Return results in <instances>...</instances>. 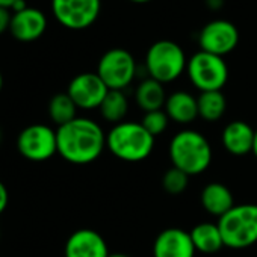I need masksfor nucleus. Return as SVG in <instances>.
I'll list each match as a JSON object with an SVG mask.
<instances>
[{"instance_id": "0eeeda50", "label": "nucleus", "mask_w": 257, "mask_h": 257, "mask_svg": "<svg viewBox=\"0 0 257 257\" xmlns=\"http://www.w3.org/2000/svg\"><path fill=\"white\" fill-rule=\"evenodd\" d=\"M97 74L109 89L122 91L135 79L137 62L131 52L124 49H110L98 61Z\"/></svg>"}, {"instance_id": "a211bd4d", "label": "nucleus", "mask_w": 257, "mask_h": 257, "mask_svg": "<svg viewBox=\"0 0 257 257\" xmlns=\"http://www.w3.org/2000/svg\"><path fill=\"white\" fill-rule=\"evenodd\" d=\"M191 239L197 251L204 254H213L224 246L222 234L219 231L218 224L212 222H201L197 224L191 231Z\"/></svg>"}, {"instance_id": "4be33fe9", "label": "nucleus", "mask_w": 257, "mask_h": 257, "mask_svg": "<svg viewBox=\"0 0 257 257\" xmlns=\"http://www.w3.org/2000/svg\"><path fill=\"white\" fill-rule=\"evenodd\" d=\"M77 106L76 103L71 100V97L67 92H61L52 97L50 103H49V115L50 119L58 125H64L70 121H73L74 118H77Z\"/></svg>"}, {"instance_id": "423d86ee", "label": "nucleus", "mask_w": 257, "mask_h": 257, "mask_svg": "<svg viewBox=\"0 0 257 257\" xmlns=\"http://www.w3.org/2000/svg\"><path fill=\"white\" fill-rule=\"evenodd\" d=\"M186 71L191 83L201 92L221 91L228 79V68L224 58L203 50L191 56Z\"/></svg>"}, {"instance_id": "ddd939ff", "label": "nucleus", "mask_w": 257, "mask_h": 257, "mask_svg": "<svg viewBox=\"0 0 257 257\" xmlns=\"http://www.w3.org/2000/svg\"><path fill=\"white\" fill-rule=\"evenodd\" d=\"M103 236L91 228L76 230L65 243V257H109Z\"/></svg>"}, {"instance_id": "7ed1b4c3", "label": "nucleus", "mask_w": 257, "mask_h": 257, "mask_svg": "<svg viewBox=\"0 0 257 257\" xmlns=\"http://www.w3.org/2000/svg\"><path fill=\"white\" fill-rule=\"evenodd\" d=\"M170 159L173 167L189 177L204 173L212 162V147L207 138L192 128L177 132L170 143Z\"/></svg>"}, {"instance_id": "2eb2a0df", "label": "nucleus", "mask_w": 257, "mask_h": 257, "mask_svg": "<svg viewBox=\"0 0 257 257\" xmlns=\"http://www.w3.org/2000/svg\"><path fill=\"white\" fill-rule=\"evenodd\" d=\"M254 128L240 119L228 122L224 131H222V146L224 149L233 155V156H243L248 153H252V146H254Z\"/></svg>"}, {"instance_id": "6e6552de", "label": "nucleus", "mask_w": 257, "mask_h": 257, "mask_svg": "<svg viewBox=\"0 0 257 257\" xmlns=\"http://www.w3.org/2000/svg\"><path fill=\"white\" fill-rule=\"evenodd\" d=\"M17 150L31 162H46L58 153L56 131L46 124L28 125L17 138Z\"/></svg>"}, {"instance_id": "1a4fd4ad", "label": "nucleus", "mask_w": 257, "mask_h": 257, "mask_svg": "<svg viewBox=\"0 0 257 257\" xmlns=\"http://www.w3.org/2000/svg\"><path fill=\"white\" fill-rule=\"evenodd\" d=\"M100 0H52V13L58 23L67 29L89 28L98 19Z\"/></svg>"}, {"instance_id": "412c9836", "label": "nucleus", "mask_w": 257, "mask_h": 257, "mask_svg": "<svg viewBox=\"0 0 257 257\" xmlns=\"http://www.w3.org/2000/svg\"><path fill=\"white\" fill-rule=\"evenodd\" d=\"M98 109H100L101 116L106 121L112 124H118V122H122L124 116L128 112V101L122 91L109 89V92L106 94Z\"/></svg>"}, {"instance_id": "6ab92c4d", "label": "nucleus", "mask_w": 257, "mask_h": 257, "mask_svg": "<svg viewBox=\"0 0 257 257\" xmlns=\"http://www.w3.org/2000/svg\"><path fill=\"white\" fill-rule=\"evenodd\" d=\"M135 100L144 112L161 110L167 101V94H165L164 85L152 77L143 80L137 88Z\"/></svg>"}, {"instance_id": "473e14b6", "label": "nucleus", "mask_w": 257, "mask_h": 257, "mask_svg": "<svg viewBox=\"0 0 257 257\" xmlns=\"http://www.w3.org/2000/svg\"><path fill=\"white\" fill-rule=\"evenodd\" d=\"M2 88H4V76L0 73V91H2Z\"/></svg>"}, {"instance_id": "7c9ffc66", "label": "nucleus", "mask_w": 257, "mask_h": 257, "mask_svg": "<svg viewBox=\"0 0 257 257\" xmlns=\"http://www.w3.org/2000/svg\"><path fill=\"white\" fill-rule=\"evenodd\" d=\"M109 257H131V255L122 254V252H112V254H109Z\"/></svg>"}, {"instance_id": "f3484780", "label": "nucleus", "mask_w": 257, "mask_h": 257, "mask_svg": "<svg viewBox=\"0 0 257 257\" xmlns=\"http://www.w3.org/2000/svg\"><path fill=\"white\" fill-rule=\"evenodd\" d=\"M200 200L203 209L207 213L218 218L225 215L234 206V198L231 191L219 182H212L206 185L201 191Z\"/></svg>"}, {"instance_id": "cd10ccee", "label": "nucleus", "mask_w": 257, "mask_h": 257, "mask_svg": "<svg viewBox=\"0 0 257 257\" xmlns=\"http://www.w3.org/2000/svg\"><path fill=\"white\" fill-rule=\"evenodd\" d=\"M207 5H209L212 10H218V8L222 5V0H207Z\"/></svg>"}, {"instance_id": "393cba45", "label": "nucleus", "mask_w": 257, "mask_h": 257, "mask_svg": "<svg viewBox=\"0 0 257 257\" xmlns=\"http://www.w3.org/2000/svg\"><path fill=\"white\" fill-rule=\"evenodd\" d=\"M11 19H13L11 11L7 10V8H2V7H0V35L5 34L7 31H10Z\"/></svg>"}, {"instance_id": "72a5a7b5", "label": "nucleus", "mask_w": 257, "mask_h": 257, "mask_svg": "<svg viewBox=\"0 0 257 257\" xmlns=\"http://www.w3.org/2000/svg\"><path fill=\"white\" fill-rule=\"evenodd\" d=\"M0 141H2V131H0Z\"/></svg>"}, {"instance_id": "a878e982", "label": "nucleus", "mask_w": 257, "mask_h": 257, "mask_svg": "<svg viewBox=\"0 0 257 257\" xmlns=\"http://www.w3.org/2000/svg\"><path fill=\"white\" fill-rule=\"evenodd\" d=\"M8 203H10L8 189H7V186L2 182H0V215L5 212V209L8 207Z\"/></svg>"}, {"instance_id": "c756f323", "label": "nucleus", "mask_w": 257, "mask_h": 257, "mask_svg": "<svg viewBox=\"0 0 257 257\" xmlns=\"http://www.w3.org/2000/svg\"><path fill=\"white\" fill-rule=\"evenodd\" d=\"M252 153L257 159V131H255V135H254V146H252Z\"/></svg>"}, {"instance_id": "2f4dec72", "label": "nucleus", "mask_w": 257, "mask_h": 257, "mask_svg": "<svg viewBox=\"0 0 257 257\" xmlns=\"http://www.w3.org/2000/svg\"><path fill=\"white\" fill-rule=\"evenodd\" d=\"M131 2H134V4H147V2H150V0H131Z\"/></svg>"}, {"instance_id": "f8f14e48", "label": "nucleus", "mask_w": 257, "mask_h": 257, "mask_svg": "<svg viewBox=\"0 0 257 257\" xmlns=\"http://www.w3.org/2000/svg\"><path fill=\"white\" fill-rule=\"evenodd\" d=\"M189 231L177 227L162 230L153 243V257H195Z\"/></svg>"}, {"instance_id": "f257e3e1", "label": "nucleus", "mask_w": 257, "mask_h": 257, "mask_svg": "<svg viewBox=\"0 0 257 257\" xmlns=\"http://www.w3.org/2000/svg\"><path fill=\"white\" fill-rule=\"evenodd\" d=\"M58 155L70 164L88 165L97 161L106 149V134L91 118L77 116L58 127Z\"/></svg>"}, {"instance_id": "9d476101", "label": "nucleus", "mask_w": 257, "mask_h": 257, "mask_svg": "<svg viewBox=\"0 0 257 257\" xmlns=\"http://www.w3.org/2000/svg\"><path fill=\"white\" fill-rule=\"evenodd\" d=\"M198 43L203 52L222 58L236 49L239 43V32L233 23L227 20H215L201 29Z\"/></svg>"}, {"instance_id": "aec40b11", "label": "nucleus", "mask_w": 257, "mask_h": 257, "mask_svg": "<svg viewBox=\"0 0 257 257\" xmlns=\"http://www.w3.org/2000/svg\"><path fill=\"white\" fill-rule=\"evenodd\" d=\"M197 103H198V116L210 122L221 119L227 109V101L221 91L201 92L197 97Z\"/></svg>"}, {"instance_id": "dca6fc26", "label": "nucleus", "mask_w": 257, "mask_h": 257, "mask_svg": "<svg viewBox=\"0 0 257 257\" xmlns=\"http://www.w3.org/2000/svg\"><path fill=\"white\" fill-rule=\"evenodd\" d=\"M164 109L168 118L177 124H191L198 116L197 98L186 91H176L168 95Z\"/></svg>"}, {"instance_id": "c85d7f7f", "label": "nucleus", "mask_w": 257, "mask_h": 257, "mask_svg": "<svg viewBox=\"0 0 257 257\" xmlns=\"http://www.w3.org/2000/svg\"><path fill=\"white\" fill-rule=\"evenodd\" d=\"M14 2H16V0H0V7L10 10V8L13 7V4H14Z\"/></svg>"}, {"instance_id": "bb28decb", "label": "nucleus", "mask_w": 257, "mask_h": 257, "mask_svg": "<svg viewBox=\"0 0 257 257\" xmlns=\"http://www.w3.org/2000/svg\"><path fill=\"white\" fill-rule=\"evenodd\" d=\"M26 8H28L26 0H16V2L13 4V7L10 8V11H13V13H20V11H23V10H26Z\"/></svg>"}, {"instance_id": "f03ea898", "label": "nucleus", "mask_w": 257, "mask_h": 257, "mask_svg": "<svg viewBox=\"0 0 257 257\" xmlns=\"http://www.w3.org/2000/svg\"><path fill=\"white\" fill-rule=\"evenodd\" d=\"M106 149L119 161H146L155 149V137L141 122L122 121L106 134Z\"/></svg>"}, {"instance_id": "39448f33", "label": "nucleus", "mask_w": 257, "mask_h": 257, "mask_svg": "<svg viewBox=\"0 0 257 257\" xmlns=\"http://www.w3.org/2000/svg\"><path fill=\"white\" fill-rule=\"evenodd\" d=\"M188 61L183 49L170 40L152 44L146 56V68L152 79L164 83L174 82L186 70Z\"/></svg>"}, {"instance_id": "5701e85b", "label": "nucleus", "mask_w": 257, "mask_h": 257, "mask_svg": "<svg viewBox=\"0 0 257 257\" xmlns=\"http://www.w3.org/2000/svg\"><path fill=\"white\" fill-rule=\"evenodd\" d=\"M188 183H189V176L176 167H171L170 170H167V173L162 177V186L171 195H179L185 192L188 188Z\"/></svg>"}, {"instance_id": "b1692460", "label": "nucleus", "mask_w": 257, "mask_h": 257, "mask_svg": "<svg viewBox=\"0 0 257 257\" xmlns=\"http://www.w3.org/2000/svg\"><path fill=\"white\" fill-rule=\"evenodd\" d=\"M168 122H170V118L167 115L165 110H152V112H146L144 116H143V121L141 124L147 128V132L152 134L155 138L162 135L167 127H168Z\"/></svg>"}, {"instance_id": "20e7f679", "label": "nucleus", "mask_w": 257, "mask_h": 257, "mask_svg": "<svg viewBox=\"0 0 257 257\" xmlns=\"http://www.w3.org/2000/svg\"><path fill=\"white\" fill-rule=\"evenodd\" d=\"M224 246L243 249L257 242V204H234L218 219Z\"/></svg>"}, {"instance_id": "9b49d317", "label": "nucleus", "mask_w": 257, "mask_h": 257, "mask_svg": "<svg viewBox=\"0 0 257 257\" xmlns=\"http://www.w3.org/2000/svg\"><path fill=\"white\" fill-rule=\"evenodd\" d=\"M109 88L100 79L97 73H82L77 74L68 85L67 94L76 103L79 109L91 110L98 109L104 100Z\"/></svg>"}, {"instance_id": "4468645a", "label": "nucleus", "mask_w": 257, "mask_h": 257, "mask_svg": "<svg viewBox=\"0 0 257 257\" xmlns=\"http://www.w3.org/2000/svg\"><path fill=\"white\" fill-rule=\"evenodd\" d=\"M47 29V17L43 11L28 7L20 13H13L10 32L11 35L23 43H31L43 37Z\"/></svg>"}]
</instances>
